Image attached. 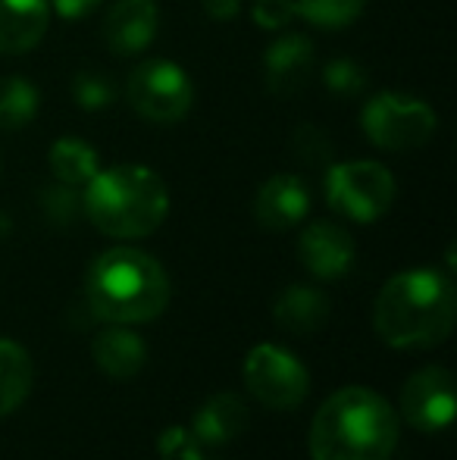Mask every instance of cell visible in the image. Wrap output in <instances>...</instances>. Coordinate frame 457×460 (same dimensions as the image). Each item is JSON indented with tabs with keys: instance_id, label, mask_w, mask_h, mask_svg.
Returning <instances> with one entry per match:
<instances>
[{
	"instance_id": "obj_3",
	"label": "cell",
	"mask_w": 457,
	"mask_h": 460,
	"mask_svg": "<svg viewBox=\"0 0 457 460\" xmlns=\"http://www.w3.org/2000/svg\"><path fill=\"white\" fill-rule=\"evenodd\" d=\"M170 276L138 248H110L88 267L85 304L110 326H141L157 320L170 304Z\"/></svg>"
},
{
	"instance_id": "obj_29",
	"label": "cell",
	"mask_w": 457,
	"mask_h": 460,
	"mask_svg": "<svg viewBox=\"0 0 457 460\" xmlns=\"http://www.w3.org/2000/svg\"><path fill=\"white\" fill-rule=\"evenodd\" d=\"M238 10H242V4L238 0H204V13L214 19H220V22H226V19H235Z\"/></svg>"
},
{
	"instance_id": "obj_14",
	"label": "cell",
	"mask_w": 457,
	"mask_h": 460,
	"mask_svg": "<svg viewBox=\"0 0 457 460\" xmlns=\"http://www.w3.org/2000/svg\"><path fill=\"white\" fill-rule=\"evenodd\" d=\"M48 0H0V54H25L48 35Z\"/></svg>"
},
{
	"instance_id": "obj_20",
	"label": "cell",
	"mask_w": 457,
	"mask_h": 460,
	"mask_svg": "<svg viewBox=\"0 0 457 460\" xmlns=\"http://www.w3.org/2000/svg\"><path fill=\"white\" fill-rule=\"evenodd\" d=\"M41 94L22 75H0V132H19L38 116Z\"/></svg>"
},
{
	"instance_id": "obj_9",
	"label": "cell",
	"mask_w": 457,
	"mask_h": 460,
	"mask_svg": "<svg viewBox=\"0 0 457 460\" xmlns=\"http://www.w3.org/2000/svg\"><path fill=\"white\" fill-rule=\"evenodd\" d=\"M454 376L448 367H426L401 388L398 420H408L420 432H442L454 420Z\"/></svg>"
},
{
	"instance_id": "obj_30",
	"label": "cell",
	"mask_w": 457,
	"mask_h": 460,
	"mask_svg": "<svg viewBox=\"0 0 457 460\" xmlns=\"http://www.w3.org/2000/svg\"><path fill=\"white\" fill-rule=\"evenodd\" d=\"M201 460H204V457H201Z\"/></svg>"
},
{
	"instance_id": "obj_13",
	"label": "cell",
	"mask_w": 457,
	"mask_h": 460,
	"mask_svg": "<svg viewBox=\"0 0 457 460\" xmlns=\"http://www.w3.org/2000/svg\"><path fill=\"white\" fill-rule=\"evenodd\" d=\"M263 69H267V88L276 97L298 94L313 73V41L298 31H286L269 44Z\"/></svg>"
},
{
	"instance_id": "obj_15",
	"label": "cell",
	"mask_w": 457,
	"mask_h": 460,
	"mask_svg": "<svg viewBox=\"0 0 457 460\" xmlns=\"http://www.w3.org/2000/svg\"><path fill=\"white\" fill-rule=\"evenodd\" d=\"M244 429H248V407L232 392L207 398L191 420V432L201 442V448H223V445L235 442Z\"/></svg>"
},
{
	"instance_id": "obj_10",
	"label": "cell",
	"mask_w": 457,
	"mask_h": 460,
	"mask_svg": "<svg viewBox=\"0 0 457 460\" xmlns=\"http://www.w3.org/2000/svg\"><path fill=\"white\" fill-rule=\"evenodd\" d=\"M298 257L307 267V273L323 279V282H332V279H342L347 270L354 267V257H357V248H354L351 232L342 229L338 223H311L298 238Z\"/></svg>"
},
{
	"instance_id": "obj_6",
	"label": "cell",
	"mask_w": 457,
	"mask_h": 460,
	"mask_svg": "<svg viewBox=\"0 0 457 460\" xmlns=\"http://www.w3.org/2000/svg\"><path fill=\"white\" fill-rule=\"evenodd\" d=\"M395 200V179L376 160H347L326 172V204L351 223H376Z\"/></svg>"
},
{
	"instance_id": "obj_12",
	"label": "cell",
	"mask_w": 457,
	"mask_h": 460,
	"mask_svg": "<svg viewBox=\"0 0 457 460\" xmlns=\"http://www.w3.org/2000/svg\"><path fill=\"white\" fill-rule=\"evenodd\" d=\"M160 10L154 0H116L107 10L104 38L116 57L145 54L157 38Z\"/></svg>"
},
{
	"instance_id": "obj_28",
	"label": "cell",
	"mask_w": 457,
	"mask_h": 460,
	"mask_svg": "<svg viewBox=\"0 0 457 460\" xmlns=\"http://www.w3.org/2000/svg\"><path fill=\"white\" fill-rule=\"evenodd\" d=\"M50 10H57V16L63 19H82L88 16V13L98 10L101 0H48Z\"/></svg>"
},
{
	"instance_id": "obj_17",
	"label": "cell",
	"mask_w": 457,
	"mask_h": 460,
	"mask_svg": "<svg viewBox=\"0 0 457 460\" xmlns=\"http://www.w3.org/2000/svg\"><path fill=\"white\" fill-rule=\"evenodd\" d=\"M92 358L101 373L110 379H132L147 364V348L132 326H110L94 335Z\"/></svg>"
},
{
	"instance_id": "obj_18",
	"label": "cell",
	"mask_w": 457,
	"mask_h": 460,
	"mask_svg": "<svg viewBox=\"0 0 457 460\" xmlns=\"http://www.w3.org/2000/svg\"><path fill=\"white\" fill-rule=\"evenodd\" d=\"M35 367L19 341L0 339V417L13 413L31 392Z\"/></svg>"
},
{
	"instance_id": "obj_4",
	"label": "cell",
	"mask_w": 457,
	"mask_h": 460,
	"mask_svg": "<svg viewBox=\"0 0 457 460\" xmlns=\"http://www.w3.org/2000/svg\"><path fill=\"white\" fill-rule=\"evenodd\" d=\"M82 210L104 235L132 242L147 238L163 226L170 213V191L154 170L138 164H119L98 170L85 185Z\"/></svg>"
},
{
	"instance_id": "obj_11",
	"label": "cell",
	"mask_w": 457,
	"mask_h": 460,
	"mask_svg": "<svg viewBox=\"0 0 457 460\" xmlns=\"http://www.w3.org/2000/svg\"><path fill=\"white\" fill-rule=\"evenodd\" d=\"M311 213V188L301 176H269L254 198V219L269 232H286L304 223Z\"/></svg>"
},
{
	"instance_id": "obj_16",
	"label": "cell",
	"mask_w": 457,
	"mask_h": 460,
	"mask_svg": "<svg viewBox=\"0 0 457 460\" xmlns=\"http://www.w3.org/2000/svg\"><path fill=\"white\" fill-rule=\"evenodd\" d=\"M332 304L313 285H288L273 304V320L292 335H313L330 323Z\"/></svg>"
},
{
	"instance_id": "obj_27",
	"label": "cell",
	"mask_w": 457,
	"mask_h": 460,
	"mask_svg": "<svg viewBox=\"0 0 457 460\" xmlns=\"http://www.w3.org/2000/svg\"><path fill=\"white\" fill-rule=\"evenodd\" d=\"M294 151H298L301 160H320L330 154V138L317 126H301L298 135H294Z\"/></svg>"
},
{
	"instance_id": "obj_21",
	"label": "cell",
	"mask_w": 457,
	"mask_h": 460,
	"mask_svg": "<svg viewBox=\"0 0 457 460\" xmlns=\"http://www.w3.org/2000/svg\"><path fill=\"white\" fill-rule=\"evenodd\" d=\"M298 16L317 29H345L364 13L366 0H294Z\"/></svg>"
},
{
	"instance_id": "obj_8",
	"label": "cell",
	"mask_w": 457,
	"mask_h": 460,
	"mask_svg": "<svg viewBox=\"0 0 457 460\" xmlns=\"http://www.w3.org/2000/svg\"><path fill=\"white\" fill-rule=\"evenodd\" d=\"M244 385L269 411H294L311 392V373L279 345H254L244 358Z\"/></svg>"
},
{
	"instance_id": "obj_24",
	"label": "cell",
	"mask_w": 457,
	"mask_h": 460,
	"mask_svg": "<svg viewBox=\"0 0 457 460\" xmlns=\"http://www.w3.org/2000/svg\"><path fill=\"white\" fill-rule=\"evenodd\" d=\"M157 455L163 460H201L204 448L191 429H185V426H170V429L160 432Z\"/></svg>"
},
{
	"instance_id": "obj_22",
	"label": "cell",
	"mask_w": 457,
	"mask_h": 460,
	"mask_svg": "<svg viewBox=\"0 0 457 460\" xmlns=\"http://www.w3.org/2000/svg\"><path fill=\"white\" fill-rule=\"evenodd\" d=\"M73 101L88 113H98V110H107L116 101V88L101 73H79L73 79Z\"/></svg>"
},
{
	"instance_id": "obj_25",
	"label": "cell",
	"mask_w": 457,
	"mask_h": 460,
	"mask_svg": "<svg viewBox=\"0 0 457 460\" xmlns=\"http://www.w3.org/2000/svg\"><path fill=\"white\" fill-rule=\"evenodd\" d=\"M41 204H44V213H48V217L54 219V223H60V226H69L75 219V213L82 210V198L75 194V188H69L63 182L48 188V191H44V198H41Z\"/></svg>"
},
{
	"instance_id": "obj_23",
	"label": "cell",
	"mask_w": 457,
	"mask_h": 460,
	"mask_svg": "<svg viewBox=\"0 0 457 460\" xmlns=\"http://www.w3.org/2000/svg\"><path fill=\"white\" fill-rule=\"evenodd\" d=\"M366 69L360 66V63L354 60H345V57H338V60H330L323 66V85L330 88L332 94L338 97H354L360 94L366 88Z\"/></svg>"
},
{
	"instance_id": "obj_19",
	"label": "cell",
	"mask_w": 457,
	"mask_h": 460,
	"mask_svg": "<svg viewBox=\"0 0 457 460\" xmlns=\"http://www.w3.org/2000/svg\"><path fill=\"white\" fill-rule=\"evenodd\" d=\"M50 170L54 179L69 188H85L98 176L101 157L88 141L82 138H60L50 145Z\"/></svg>"
},
{
	"instance_id": "obj_26",
	"label": "cell",
	"mask_w": 457,
	"mask_h": 460,
	"mask_svg": "<svg viewBox=\"0 0 457 460\" xmlns=\"http://www.w3.org/2000/svg\"><path fill=\"white\" fill-rule=\"evenodd\" d=\"M250 16L260 29L267 31H279V29H288V25L298 19V6L294 0H257L250 6Z\"/></svg>"
},
{
	"instance_id": "obj_7",
	"label": "cell",
	"mask_w": 457,
	"mask_h": 460,
	"mask_svg": "<svg viewBox=\"0 0 457 460\" xmlns=\"http://www.w3.org/2000/svg\"><path fill=\"white\" fill-rule=\"evenodd\" d=\"M126 97L141 119L172 126L189 116L191 103H195V88L179 63L145 60L128 73Z\"/></svg>"
},
{
	"instance_id": "obj_5",
	"label": "cell",
	"mask_w": 457,
	"mask_h": 460,
	"mask_svg": "<svg viewBox=\"0 0 457 460\" xmlns=\"http://www.w3.org/2000/svg\"><path fill=\"white\" fill-rule=\"evenodd\" d=\"M360 126L379 151H414L423 147L435 132V113L426 101L401 92H382L364 103Z\"/></svg>"
},
{
	"instance_id": "obj_2",
	"label": "cell",
	"mask_w": 457,
	"mask_h": 460,
	"mask_svg": "<svg viewBox=\"0 0 457 460\" xmlns=\"http://www.w3.org/2000/svg\"><path fill=\"white\" fill-rule=\"evenodd\" d=\"M398 432V411L382 394L366 385H345L313 413L307 445L313 460H389Z\"/></svg>"
},
{
	"instance_id": "obj_1",
	"label": "cell",
	"mask_w": 457,
	"mask_h": 460,
	"mask_svg": "<svg viewBox=\"0 0 457 460\" xmlns=\"http://www.w3.org/2000/svg\"><path fill=\"white\" fill-rule=\"evenodd\" d=\"M454 316V282L433 267L391 276L373 304V329L398 351H426L442 345L452 335Z\"/></svg>"
}]
</instances>
